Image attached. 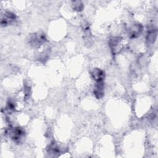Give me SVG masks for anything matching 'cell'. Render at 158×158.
I'll return each mask as SVG.
<instances>
[{"mask_svg": "<svg viewBox=\"0 0 158 158\" xmlns=\"http://www.w3.org/2000/svg\"><path fill=\"white\" fill-rule=\"evenodd\" d=\"M49 152H50L52 154H56L59 152V149L57 146L56 145V143H53L49 146Z\"/></svg>", "mask_w": 158, "mask_h": 158, "instance_id": "obj_10", "label": "cell"}, {"mask_svg": "<svg viewBox=\"0 0 158 158\" xmlns=\"http://www.w3.org/2000/svg\"><path fill=\"white\" fill-rule=\"evenodd\" d=\"M157 35V30L156 28L151 27L149 28L147 32L146 39L147 41L151 43H154L156 40Z\"/></svg>", "mask_w": 158, "mask_h": 158, "instance_id": "obj_8", "label": "cell"}, {"mask_svg": "<svg viewBox=\"0 0 158 158\" xmlns=\"http://www.w3.org/2000/svg\"><path fill=\"white\" fill-rule=\"evenodd\" d=\"M122 38L120 37H112L109 40V46L113 54L117 53L119 49V46L121 43Z\"/></svg>", "mask_w": 158, "mask_h": 158, "instance_id": "obj_5", "label": "cell"}, {"mask_svg": "<svg viewBox=\"0 0 158 158\" xmlns=\"http://www.w3.org/2000/svg\"><path fill=\"white\" fill-rule=\"evenodd\" d=\"M72 9L77 12H80L83 9V4L81 1H72Z\"/></svg>", "mask_w": 158, "mask_h": 158, "instance_id": "obj_9", "label": "cell"}, {"mask_svg": "<svg viewBox=\"0 0 158 158\" xmlns=\"http://www.w3.org/2000/svg\"><path fill=\"white\" fill-rule=\"evenodd\" d=\"M93 93L97 99L101 98L104 95V84L103 81L96 82L94 88Z\"/></svg>", "mask_w": 158, "mask_h": 158, "instance_id": "obj_7", "label": "cell"}, {"mask_svg": "<svg viewBox=\"0 0 158 158\" xmlns=\"http://www.w3.org/2000/svg\"><path fill=\"white\" fill-rule=\"evenodd\" d=\"M16 19V15L12 12L6 11L1 15V25L2 26H7L12 23Z\"/></svg>", "mask_w": 158, "mask_h": 158, "instance_id": "obj_3", "label": "cell"}, {"mask_svg": "<svg viewBox=\"0 0 158 158\" xmlns=\"http://www.w3.org/2000/svg\"><path fill=\"white\" fill-rule=\"evenodd\" d=\"M46 41V36L41 32L36 33L30 35L29 38V43L34 46L38 47Z\"/></svg>", "mask_w": 158, "mask_h": 158, "instance_id": "obj_1", "label": "cell"}, {"mask_svg": "<svg viewBox=\"0 0 158 158\" xmlns=\"http://www.w3.org/2000/svg\"><path fill=\"white\" fill-rule=\"evenodd\" d=\"M91 77L96 82L103 81L105 77L104 72L100 69H94L91 72Z\"/></svg>", "mask_w": 158, "mask_h": 158, "instance_id": "obj_6", "label": "cell"}, {"mask_svg": "<svg viewBox=\"0 0 158 158\" xmlns=\"http://www.w3.org/2000/svg\"><path fill=\"white\" fill-rule=\"evenodd\" d=\"M143 26L139 23L133 25L128 30V34L131 38H136L138 37L143 31Z\"/></svg>", "mask_w": 158, "mask_h": 158, "instance_id": "obj_4", "label": "cell"}, {"mask_svg": "<svg viewBox=\"0 0 158 158\" xmlns=\"http://www.w3.org/2000/svg\"><path fill=\"white\" fill-rule=\"evenodd\" d=\"M10 137L15 142L19 141L24 136L25 132L20 127H15L9 130Z\"/></svg>", "mask_w": 158, "mask_h": 158, "instance_id": "obj_2", "label": "cell"}]
</instances>
